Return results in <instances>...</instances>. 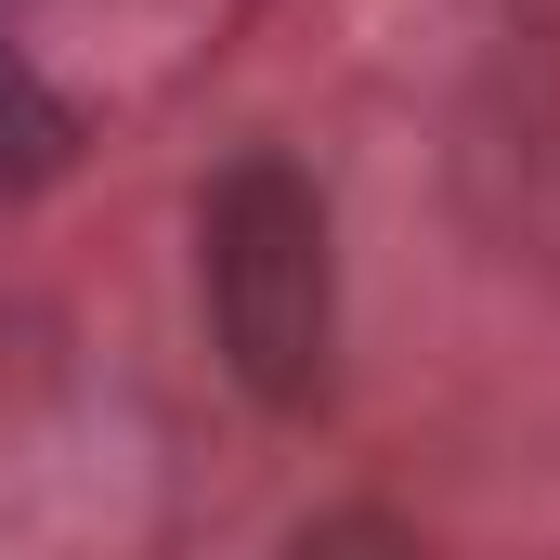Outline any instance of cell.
<instances>
[{"instance_id": "6da1fadb", "label": "cell", "mask_w": 560, "mask_h": 560, "mask_svg": "<svg viewBox=\"0 0 560 560\" xmlns=\"http://www.w3.org/2000/svg\"><path fill=\"white\" fill-rule=\"evenodd\" d=\"M196 300H209V339L222 365L261 392V405H313L326 365H339V248H326V183L248 143L209 170L196 196Z\"/></svg>"}, {"instance_id": "7a4b0ae2", "label": "cell", "mask_w": 560, "mask_h": 560, "mask_svg": "<svg viewBox=\"0 0 560 560\" xmlns=\"http://www.w3.org/2000/svg\"><path fill=\"white\" fill-rule=\"evenodd\" d=\"M52 156H66V105L0 52V170H52Z\"/></svg>"}]
</instances>
